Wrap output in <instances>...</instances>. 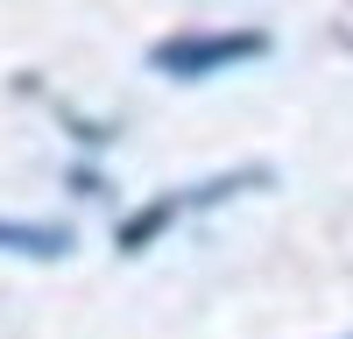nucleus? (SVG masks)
<instances>
[{
  "label": "nucleus",
  "instance_id": "2",
  "mask_svg": "<svg viewBox=\"0 0 353 339\" xmlns=\"http://www.w3.org/2000/svg\"><path fill=\"white\" fill-rule=\"evenodd\" d=\"M241 184H269V170H233V177H212V184H191V191H170V198H156V205H141L134 219H121L113 226V247L121 254H141L170 219H184L191 205H219L226 191H241Z\"/></svg>",
  "mask_w": 353,
  "mask_h": 339
},
{
  "label": "nucleus",
  "instance_id": "1",
  "mask_svg": "<svg viewBox=\"0 0 353 339\" xmlns=\"http://www.w3.org/2000/svg\"><path fill=\"white\" fill-rule=\"evenodd\" d=\"M269 50V36L261 28H191V36H163L156 50H149V64L163 71V78H212V71H226V64H248V56H261Z\"/></svg>",
  "mask_w": 353,
  "mask_h": 339
},
{
  "label": "nucleus",
  "instance_id": "3",
  "mask_svg": "<svg viewBox=\"0 0 353 339\" xmlns=\"http://www.w3.org/2000/svg\"><path fill=\"white\" fill-rule=\"evenodd\" d=\"M0 247L28 254V262H57V254H71V234L64 226H43V219H0Z\"/></svg>",
  "mask_w": 353,
  "mask_h": 339
}]
</instances>
